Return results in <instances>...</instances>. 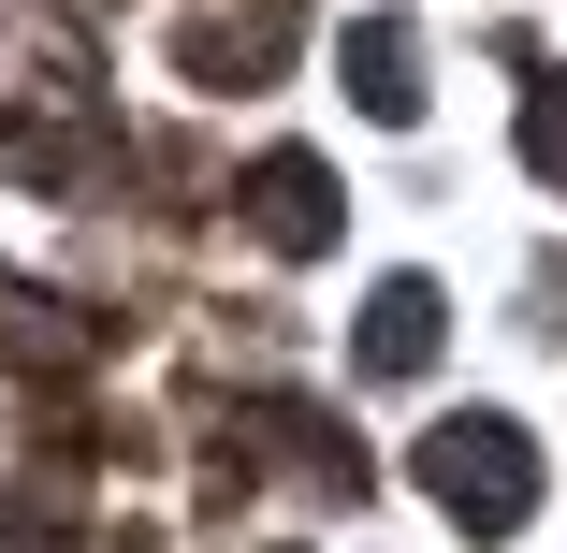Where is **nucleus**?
<instances>
[{
    "label": "nucleus",
    "mask_w": 567,
    "mask_h": 553,
    "mask_svg": "<svg viewBox=\"0 0 567 553\" xmlns=\"http://www.w3.org/2000/svg\"><path fill=\"white\" fill-rule=\"evenodd\" d=\"M422 481H436V510H451V524H481V539H509V524L538 510V452H524L495 408L436 422V437H422Z\"/></svg>",
    "instance_id": "nucleus-1"
},
{
    "label": "nucleus",
    "mask_w": 567,
    "mask_h": 553,
    "mask_svg": "<svg viewBox=\"0 0 567 553\" xmlns=\"http://www.w3.org/2000/svg\"><path fill=\"white\" fill-rule=\"evenodd\" d=\"M204 88H262L277 59H291V16H277V0H248V16H189V44H175Z\"/></svg>",
    "instance_id": "nucleus-2"
},
{
    "label": "nucleus",
    "mask_w": 567,
    "mask_h": 553,
    "mask_svg": "<svg viewBox=\"0 0 567 553\" xmlns=\"http://www.w3.org/2000/svg\"><path fill=\"white\" fill-rule=\"evenodd\" d=\"M87 350H102V336H87L59 291H16V277H0V365H16V379H73Z\"/></svg>",
    "instance_id": "nucleus-3"
},
{
    "label": "nucleus",
    "mask_w": 567,
    "mask_h": 553,
    "mask_svg": "<svg viewBox=\"0 0 567 553\" xmlns=\"http://www.w3.org/2000/svg\"><path fill=\"white\" fill-rule=\"evenodd\" d=\"M248 218H262V248H320V234H334L320 161H262V175H248Z\"/></svg>",
    "instance_id": "nucleus-4"
},
{
    "label": "nucleus",
    "mask_w": 567,
    "mask_h": 553,
    "mask_svg": "<svg viewBox=\"0 0 567 553\" xmlns=\"http://www.w3.org/2000/svg\"><path fill=\"white\" fill-rule=\"evenodd\" d=\"M422 350H436V291H422V277H393V291L364 306V365H379V379H408Z\"/></svg>",
    "instance_id": "nucleus-5"
},
{
    "label": "nucleus",
    "mask_w": 567,
    "mask_h": 553,
    "mask_svg": "<svg viewBox=\"0 0 567 553\" xmlns=\"http://www.w3.org/2000/svg\"><path fill=\"white\" fill-rule=\"evenodd\" d=\"M350 59H364V117H408V102H422V88H408L422 59H408V30H393V16H364V44H350Z\"/></svg>",
    "instance_id": "nucleus-6"
}]
</instances>
